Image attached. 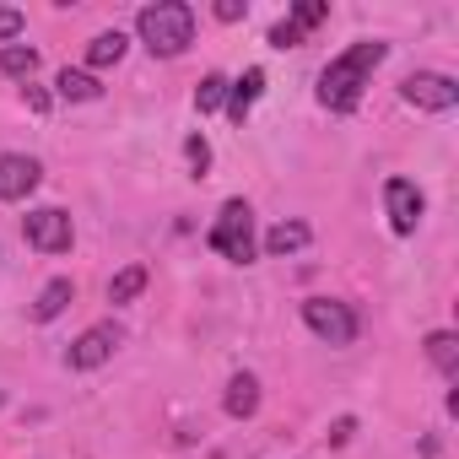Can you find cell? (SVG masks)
<instances>
[{"mask_svg": "<svg viewBox=\"0 0 459 459\" xmlns=\"http://www.w3.org/2000/svg\"><path fill=\"white\" fill-rule=\"evenodd\" d=\"M384 55H389V44H378V39H362V44H351L346 55H335V60L325 65V76H319V103L335 108V114H351V108L362 103V87H368L373 71L384 65Z\"/></svg>", "mask_w": 459, "mask_h": 459, "instance_id": "cell-1", "label": "cell"}, {"mask_svg": "<svg viewBox=\"0 0 459 459\" xmlns=\"http://www.w3.org/2000/svg\"><path fill=\"white\" fill-rule=\"evenodd\" d=\"M135 28H141V44L152 55H162V60H173V55H184L195 44V12L184 0H157V6H146L135 17Z\"/></svg>", "mask_w": 459, "mask_h": 459, "instance_id": "cell-2", "label": "cell"}, {"mask_svg": "<svg viewBox=\"0 0 459 459\" xmlns=\"http://www.w3.org/2000/svg\"><path fill=\"white\" fill-rule=\"evenodd\" d=\"M205 244H211L216 255H227L233 265H249V260H255V211H249L244 200H227L221 216L211 221Z\"/></svg>", "mask_w": 459, "mask_h": 459, "instance_id": "cell-3", "label": "cell"}, {"mask_svg": "<svg viewBox=\"0 0 459 459\" xmlns=\"http://www.w3.org/2000/svg\"><path fill=\"white\" fill-rule=\"evenodd\" d=\"M303 325L319 335V341H330V346H351L357 341V314H351V303H335V298H308L303 303Z\"/></svg>", "mask_w": 459, "mask_h": 459, "instance_id": "cell-4", "label": "cell"}, {"mask_svg": "<svg viewBox=\"0 0 459 459\" xmlns=\"http://www.w3.org/2000/svg\"><path fill=\"white\" fill-rule=\"evenodd\" d=\"M22 233H28V244H33L39 255H65V249L76 244V227H71V216H65L60 205L28 211V216H22Z\"/></svg>", "mask_w": 459, "mask_h": 459, "instance_id": "cell-5", "label": "cell"}, {"mask_svg": "<svg viewBox=\"0 0 459 459\" xmlns=\"http://www.w3.org/2000/svg\"><path fill=\"white\" fill-rule=\"evenodd\" d=\"M400 98H405L411 108L448 114V108L459 103V82H454V76H437V71H416V76H405V82H400Z\"/></svg>", "mask_w": 459, "mask_h": 459, "instance_id": "cell-6", "label": "cell"}, {"mask_svg": "<svg viewBox=\"0 0 459 459\" xmlns=\"http://www.w3.org/2000/svg\"><path fill=\"white\" fill-rule=\"evenodd\" d=\"M119 341H125V335H119L114 325H92V330H82V335H76V346H71V368H76V373L103 368V362L119 351Z\"/></svg>", "mask_w": 459, "mask_h": 459, "instance_id": "cell-7", "label": "cell"}, {"mask_svg": "<svg viewBox=\"0 0 459 459\" xmlns=\"http://www.w3.org/2000/svg\"><path fill=\"white\" fill-rule=\"evenodd\" d=\"M384 205H389V227H394L400 238L416 233V221H421V189L411 178H389L384 184Z\"/></svg>", "mask_w": 459, "mask_h": 459, "instance_id": "cell-8", "label": "cell"}, {"mask_svg": "<svg viewBox=\"0 0 459 459\" xmlns=\"http://www.w3.org/2000/svg\"><path fill=\"white\" fill-rule=\"evenodd\" d=\"M39 178H44V168L33 157H22V152L0 157V200H28L39 189Z\"/></svg>", "mask_w": 459, "mask_h": 459, "instance_id": "cell-9", "label": "cell"}, {"mask_svg": "<svg viewBox=\"0 0 459 459\" xmlns=\"http://www.w3.org/2000/svg\"><path fill=\"white\" fill-rule=\"evenodd\" d=\"M260 92H265V71H244L238 82H227V114H233V125L249 119V108L260 103Z\"/></svg>", "mask_w": 459, "mask_h": 459, "instance_id": "cell-10", "label": "cell"}, {"mask_svg": "<svg viewBox=\"0 0 459 459\" xmlns=\"http://www.w3.org/2000/svg\"><path fill=\"white\" fill-rule=\"evenodd\" d=\"M227 416H233V421H244V416H255L260 411V378L255 373H238L233 384H227Z\"/></svg>", "mask_w": 459, "mask_h": 459, "instance_id": "cell-11", "label": "cell"}, {"mask_svg": "<svg viewBox=\"0 0 459 459\" xmlns=\"http://www.w3.org/2000/svg\"><path fill=\"white\" fill-rule=\"evenodd\" d=\"M308 238H314V233H308V221H276L271 233H265V255L287 260V255H298V249H303Z\"/></svg>", "mask_w": 459, "mask_h": 459, "instance_id": "cell-12", "label": "cell"}, {"mask_svg": "<svg viewBox=\"0 0 459 459\" xmlns=\"http://www.w3.org/2000/svg\"><path fill=\"white\" fill-rule=\"evenodd\" d=\"M55 92H60L65 103H92V98H103L98 76H92V71H71V65H65V71L55 76Z\"/></svg>", "mask_w": 459, "mask_h": 459, "instance_id": "cell-13", "label": "cell"}, {"mask_svg": "<svg viewBox=\"0 0 459 459\" xmlns=\"http://www.w3.org/2000/svg\"><path fill=\"white\" fill-rule=\"evenodd\" d=\"M71 298H76V287H71L65 276H55V281H49V287L39 292V303H33V319H39V325H49V319H60V314L71 308Z\"/></svg>", "mask_w": 459, "mask_h": 459, "instance_id": "cell-14", "label": "cell"}, {"mask_svg": "<svg viewBox=\"0 0 459 459\" xmlns=\"http://www.w3.org/2000/svg\"><path fill=\"white\" fill-rule=\"evenodd\" d=\"M125 44H130V39H125L119 28H114V33H98V39L87 44V65H98V71H103V65H119V60H125Z\"/></svg>", "mask_w": 459, "mask_h": 459, "instance_id": "cell-15", "label": "cell"}, {"mask_svg": "<svg viewBox=\"0 0 459 459\" xmlns=\"http://www.w3.org/2000/svg\"><path fill=\"white\" fill-rule=\"evenodd\" d=\"M146 292V265H125L114 281H108V303H135Z\"/></svg>", "mask_w": 459, "mask_h": 459, "instance_id": "cell-16", "label": "cell"}, {"mask_svg": "<svg viewBox=\"0 0 459 459\" xmlns=\"http://www.w3.org/2000/svg\"><path fill=\"white\" fill-rule=\"evenodd\" d=\"M427 357H432V368L454 373V368H459V335H454V330H432V335H427Z\"/></svg>", "mask_w": 459, "mask_h": 459, "instance_id": "cell-17", "label": "cell"}, {"mask_svg": "<svg viewBox=\"0 0 459 459\" xmlns=\"http://www.w3.org/2000/svg\"><path fill=\"white\" fill-rule=\"evenodd\" d=\"M0 71L33 82V71H39V49H28V44H6V49H0Z\"/></svg>", "mask_w": 459, "mask_h": 459, "instance_id": "cell-18", "label": "cell"}, {"mask_svg": "<svg viewBox=\"0 0 459 459\" xmlns=\"http://www.w3.org/2000/svg\"><path fill=\"white\" fill-rule=\"evenodd\" d=\"M195 108H200V114L227 108V76H205V82L195 87Z\"/></svg>", "mask_w": 459, "mask_h": 459, "instance_id": "cell-19", "label": "cell"}, {"mask_svg": "<svg viewBox=\"0 0 459 459\" xmlns=\"http://www.w3.org/2000/svg\"><path fill=\"white\" fill-rule=\"evenodd\" d=\"M325 17H330V6H325V0H298V6H292V22H298L303 33H308V28H319Z\"/></svg>", "mask_w": 459, "mask_h": 459, "instance_id": "cell-20", "label": "cell"}, {"mask_svg": "<svg viewBox=\"0 0 459 459\" xmlns=\"http://www.w3.org/2000/svg\"><path fill=\"white\" fill-rule=\"evenodd\" d=\"M271 44H276V49H298V44H303V28L287 17V22H276V28H271Z\"/></svg>", "mask_w": 459, "mask_h": 459, "instance_id": "cell-21", "label": "cell"}, {"mask_svg": "<svg viewBox=\"0 0 459 459\" xmlns=\"http://www.w3.org/2000/svg\"><path fill=\"white\" fill-rule=\"evenodd\" d=\"M17 33H22V12L0 6V44H17Z\"/></svg>", "mask_w": 459, "mask_h": 459, "instance_id": "cell-22", "label": "cell"}, {"mask_svg": "<svg viewBox=\"0 0 459 459\" xmlns=\"http://www.w3.org/2000/svg\"><path fill=\"white\" fill-rule=\"evenodd\" d=\"M184 157L195 162V173H205V162H211V146H205V135H189V141H184Z\"/></svg>", "mask_w": 459, "mask_h": 459, "instance_id": "cell-23", "label": "cell"}, {"mask_svg": "<svg viewBox=\"0 0 459 459\" xmlns=\"http://www.w3.org/2000/svg\"><path fill=\"white\" fill-rule=\"evenodd\" d=\"M351 432H357V416H341V421L330 427V448H341V443H351Z\"/></svg>", "mask_w": 459, "mask_h": 459, "instance_id": "cell-24", "label": "cell"}, {"mask_svg": "<svg viewBox=\"0 0 459 459\" xmlns=\"http://www.w3.org/2000/svg\"><path fill=\"white\" fill-rule=\"evenodd\" d=\"M28 108H33V114H49V92L33 87V82H28Z\"/></svg>", "mask_w": 459, "mask_h": 459, "instance_id": "cell-25", "label": "cell"}, {"mask_svg": "<svg viewBox=\"0 0 459 459\" xmlns=\"http://www.w3.org/2000/svg\"><path fill=\"white\" fill-rule=\"evenodd\" d=\"M216 17H221V22H238V17H244V6H238V0H221Z\"/></svg>", "mask_w": 459, "mask_h": 459, "instance_id": "cell-26", "label": "cell"}, {"mask_svg": "<svg viewBox=\"0 0 459 459\" xmlns=\"http://www.w3.org/2000/svg\"><path fill=\"white\" fill-rule=\"evenodd\" d=\"M0 405H6V394H0Z\"/></svg>", "mask_w": 459, "mask_h": 459, "instance_id": "cell-27", "label": "cell"}]
</instances>
